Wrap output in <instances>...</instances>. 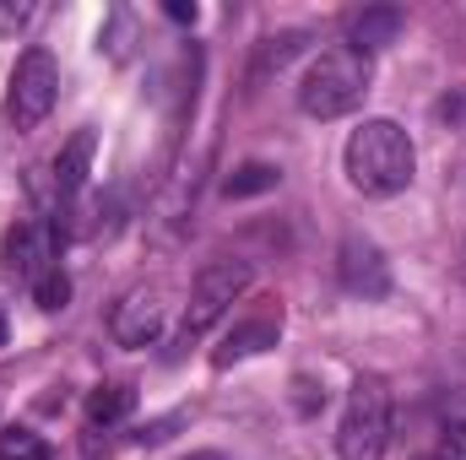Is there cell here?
Listing matches in <instances>:
<instances>
[{"label":"cell","instance_id":"7c38bea8","mask_svg":"<svg viewBox=\"0 0 466 460\" xmlns=\"http://www.w3.org/2000/svg\"><path fill=\"white\" fill-rule=\"evenodd\" d=\"M130 406H136V390L130 385H98L87 395V423L93 428H115V423L130 417Z\"/></svg>","mask_w":466,"mask_h":460},{"label":"cell","instance_id":"30bf717a","mask_svg":"<svg viewBox=\"0 0 466 460\" xmlns=\"http://www.w3.org/2000/svg\"><path fill=\"white\" fill-rule=\"evenodd\" d=\"M93 152H98V135L82 125L60 152H55V174H49V185H55V195L60 201H71L82 185H87V174H93Z\"/></svg>","mask_w":466,"mask_h":460},{"label":"cell","instance_id":"9c48e42d","mask_svg":"<svg viewBox=\"0 0 466 460\" xmlns=\"http://www.w3.org/2000/svg\"><path fill=\"white\" fill-rule=\"evenodd\" d=\"M282 336V315H249V320H238L223 346L212 352V363L218 368H228V363H244V357H255V352H266V346H277Z\"/></svg>","mask_w":466,"mask_h":460},{"label":"cell","instance_id":"9a60e30c","mask_svg":"<svg viewBox=\"0 0 466 460\" xmlns=\"http://www.w3.org/2000/svg\"><path fill=\"white\" fill-rule=\"evenodd\" d=\"M304 44H309L304 33H282V38H266V44H260V65H255V82H260L266 71H282V65H288V60H293Z\"/></svg>","mask_w":466,"mask_h":460},{"label":"cell","instance_id":"277c9868","mask_svg":"<svg viewBox=\"0 0 466 460\" xmlns=\"http://www.w3.org/2000/svg\"><path fill=\"white\" fill-rule=\"evenodd\" d=\"M249 282H255L249 260H212V265H201V276H196V287H190V304H185L179 342L190 346L196 336H207L233 304L249 293Z\"/></svg>","mask_w":466,"mask_h":460},{"label":"cell","instance_id":"d6986e66","mask_svg":"<svg viewBox=\"0 0 466 460\" xmlns=\"http://www.w3.org/2000/svg\"><path fill=\"white\" fill-rule=\"evenodd\" d=\"M168 16H174V22H196V5H185V0H168Z\"/></svg>","mask_w":466,"mask_h":460},{"label":"cell","instance_id":"2e32d148","mask_svg":"<svg viewBox=\"0 0 466 460\" xmlns=\"http://www.w3.org/2000/svg\"><path fill=\"white\" fill-rule=\"evenodd\" d=\"M33 304H38L44 315H55V309H66V304H71V276H66V271L55 265V271H49V276H44V282L33 287Z\"/></svg>","mask_w":466,"mask_h":460},{"label":"cell","instance_id":"52a82bcc","mask_svg":"<svg viewBox=\"0 0 466 460\" xmlns=\"http://www.w3.org/2000/svg\"><path fill=\"white\" fill-rule=\"evenodd\" d=\"M109 336L119 346H152L163 336V293L157 287H130L109 315Z\"/></svg>","mask_w":466,"mask_h":460},{"label":"cell","instance_id":"4fadbf2b","mask_svg":"<svg viewBox=\"0 0 466 460\" xmlns=\"http://www.w3.org/2000/svg\"><path fill=\"white\" fill-rule=\"evenodd\" d=\"M277 179H282V168H271V163H244L228 185H223V195H228V201H244V195L277 190Z\"/></svg>","mask_w":466,"mask_h":460},{"label":"cell","instance_id":"44dd1931","mask_svg":"<svg viewBox=\"0 0 466 460\" xmlns=\"http://www.w3.org/2000/svg\"><path fill=\"white\" fill-rule=\"evenodd\" d=\"M5 336H11V331H5V309H0V346H5Z\"/></svg>","mask_w":466,"mask_h":460},{"label":"cell","instance_id":"5bb4252c","mask_svg":"<svg viewBox=\"0 0 466 460\" xmlns=\"http://www.w3.org/2000/svg\"><path fill=\"white\" fill-rule=\"evenodd\" d=\"M0 460H49V445L33 428H0Z\"/></svg>","mask_w":466,"mask_h":460},{"label":"cell","instance_id":"8fae6325","mask_svg":"<svg viewBox=\"0 0 466 460\" xmlns=\"http://www.w3.org/2000/svg\"><path fill=\"white\" fill-rule=\"evenodd\" d=\"M396 33H401V11L396 5H369V11H358L348 22V49H358L369 60L374 49L396 44Z\"/></svg>","mask_w":466,"mask_h":460},{"label":"cell","instance_id":"7a4b0ae2","mask_svg":"<svg viewBox=\"0 0 466 460\" xmlns=\"http://www.w3.org/2000/svg\"><path fill=\"white\" fill-rule=\"evenodd\" d=\"M363 98H369V60L358 49H348V44L342 49H326L304 71V82H299V109L309 119H342Z\"/></svg>","mask_w":466,"mask_h":460},{"label":"cell","instance_id":"7402d4cb","mask_svg":"<svg viewBox=\"0 0 466 460\" xmlns=\"http://www.w3.org/2000/svg\"><path fill=\"white\" fill-rule=\"evenodd\" d=\"M461 271H466V265H461Z\"/></svg>","mask_w":466,"mask_h":460},{"label":"cell","instance_id":"3957f363","mask_svg":"<svg viewBox=\"0 0 466 460\" xmlns=\"http://www.w3.org/2000/svg\"><path fill=\"white\" fill-rule=\"evenodd\" d=\"M390 445V390L374 374H358L342 406V428H337V455L342 460H385Z\"/></svg>","mask_w":466,"mask_h":460},{"label":"cell","instance_id":"ac0fdd59","mask_svg":"<svg viewBox=\"0 0 466 460\" xmlns=\"http://www.w3.org/2000/svg\"><path fill=\"white\" fill-rule=\"evenodd\" d=\"M434 460H466V423H451L445 434H440V450Z\"/></svg>","mask_w":466,"mask_h":460},{"label":"cell","instance_id":"6da1fadb","mask_svg":"<svg viewBox=\"0 0 466 460\" xmlns=\"http://www.w3.org/2000/svg\"><path fill=\"white\" fill-rule=\"evenodd\" d=\"M342 168H348V185L358 195H401L418 174V146L412 135L396 125V119H363L348 135V152H342Z\"/></svg>","mask_w":466,"mask_h":460},{"label":"cell","instance_id":"ffe728a7","mask_svg":"<svg viewBox=\"0 0 466 460\" xmlns=\"http://www.w3.org/2000/svg\"><path fill=\"white\" fill-rule=\"evenodd\" d=\"M185 460H228L223 450H196V455H185Z\"/></svg>","mask_w":466,"mask_h":460},{"label":"cell","instance_id":"ba28073f","mask_svg":"<svg viewBox=\"0 0 466 460\" xmlns=\"http://www.w3.org/2000/svg\"><path fill=\"white\" fill-rule=\"evenodd\" d=\"M337 271H342V287L352 298H385L390 287V271H385V255L369 244V238H342V255H337Z\"/></svg>","mask_w":466,"mask_h":460},{"label":"cell","instance_id":"5b68a950","mask_svg":"<svg viewBox=\"0 0 466 460\" xmlns=\"http://www.w3.org/2000/svg\"><path fill=\"white\" fill-rule=\"evenodd\" d=\"M55 98H60V65H55V55L49 49H27L16 60V71H11V87H5V119L16 130H38L49 119V109H55Z\"/></svg>","mask_w":466,"mask_h":460},{"label":"cell","instance_id":"8992f818","mask_svg":"<svg viewBox=\"0 0 466 460\" xmlns=\"http://www.w3.org/2000/svg\"><path fill=\"white\" fill-rule=\"evenodd\" d=\"M0 260H5V271L16 276V282H27V287H38L60 260H55V228L49 223H16V228L5 233V244H0Z\"/></svg>","mask_w":466,"mask_h":460},{"label":"cell","instance_id":"e0dca14e","mask_svg":"<svg viewBox=\"0 0 466 460\" xmlns=\"http://www.w3.org/2000/svg\"><path fill=\"white\" fill-rule=\"evenodd\" d=\"M33 16H38V5H33V0H0V38H16Z\"/></svg>","mask_w":466,"mask_h":460}]
</instances>
